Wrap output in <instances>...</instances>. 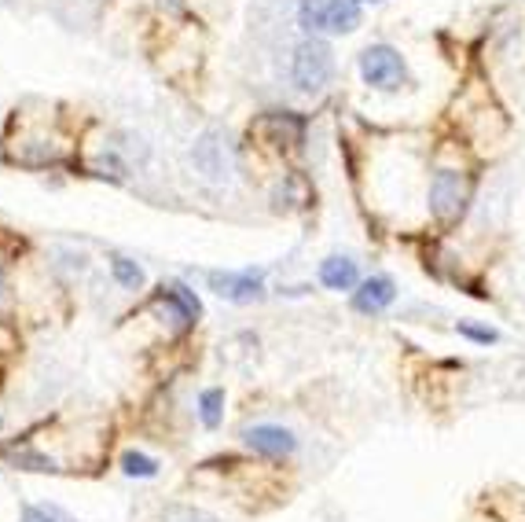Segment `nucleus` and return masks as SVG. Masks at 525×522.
Segmentation results:
<instances>
[{
	"label": "nucleus",
	"instance_id": "5",
	"mask_svg": "<svg viewBox=\"0 0 525 522\" xmlns=\"http://www.w3.org/2000/svg\"><path fill=\"white\" fill-rule=\"evenodd\" d=\"M242 438H247V445H250L254 452H261V457H291V452L298 449V438H294L287 427H272V424L250 427Z\"/></svg>",
	"mask_w": 525,
	"mask_h": 522
},
{
	"label": "nucleus",
	"instance_id": "9",
	"mask_svg": "<svg viewBox=\"0 0 525 522\" xmlns=\"http://www.w3.org/2000/svg\"><path fill=\"white\" fill-rule=\"evenodd\" d=\"M298 22H301L309 33L327 30V0H301V8H298Z\"/></svg>",
	"mask_w": 525,
	"mask_h": 522
},
{
	"label": "nucleus",
	"instance_id": "8",
	"mask_svg": "<svg viewBox=\"0 0 525 522\" xmlns=\"http://www.w3.org/2000/svg\"><path fill=\"white\" fill-rule=\"evenodd\" d=\"M360 26V0H327V30L353 33Z\"/></svg>",
	"mask_w": 525,
	"mask_h": 522
},
{
	"label": "nucleus",
	"instance_id": "11",
	"mask_svg": "<svg viewBox=\"0 0 525 522\" xmlns=\"http://www.w3.org/2000/svg\"><path fill=\"white\" fill-rule=\"evenodd\" d=\"M111 272H114V280L122 287H129V291H136L140 284H144V269H140L136 261H129V258H114L111 261Z\"/></svg>",
	"mask_w": 525,
	"mask_h": 522
},
{
	"label": "nucleus",
	"instance_id": "15",
	"mask_svg": "<svg viewBox=\"0 0 525 522\" xmlns=\"http://www.w3.org/2000/svg\"><path fill=\"white\" fill-rule=\"evenodd\" d=\"M460 335L474 338V342H496V331L493 328H474V324H460Z\"/></svg>",
	"mask_w": 525,
	"mask_h": 522
},
{
	"label": "nucleus",
	"instance_id": "14",
	"mask_svg": "<svg viewBox=\"0 0 525 522\" xmlns=\"http://www.w3.org/2000/svg\"><path fill=\"white\" fill-rule=\"evenodd\" d=\"M162 522H217V518L199 511V508H188V504H173V508H165Z\"/></svg>",
	"mask_w": 525,
	"mask_h": 522
},
{
	"label": "nucleus",
	"instance_id": "3",
	"mask_svg": "<svg viewBox=\"0 0 525 522\" xmlns=\"http://www.w3.org/2000/svg\"><path fill=\"white\" fill-rule=\"evenodd\" d=\"M360 78H364V85H371L378 92H397V89L408 85V66H404L397 48L368 45L360 52Z\"/></svg>",
	"mask_w": 525,
	"mask_h": 522
},
{
	"label": "nucleus",
	"instance_id": "16",
	"mask_svg": "<svg viewBox=\"0 0 525 522\" xmlns=\"http://www.w3.org/2000/svg\"><path fill=\"white\" fill-rule=\"evenodd\" d=\"M22 522H55V515L45 511V508H26L22 511Z\"/></svg>",
	"mask_w": 525,
	"mask_h": 522
},
{
	"label": "nucleus",
	"instance_id": "4",
	"mask_svg": "<svg viewBox=\"0 0 525 522\" xmlns=\"http://www.w3.org/2000/svg\"><path fill=\"white\" fill-rule=\"evenodd\" d=\"M206 280H209V287H214L221 298L235 302V305H250V302L265 298L261 272H254V269H247V272H209Z\"/></svg>",
	"mask_w": 525,
	"mask_h": 522
},
{
	"label": "nucleus",
	"instance_id": "10",
	"mask_svg": "<svg viewBox=\"0 0 525 522\" xmlns=\"http://www.w3.org/2000/svg\"><path fill=\"white\" fill-rule=\"evenodd\" d=\"M221 408H224V390H202V398H199V415H202V424L214 431L217 424H221Z\"/></svg>",
	"mask_w": 525,
	"mask_h": 522
},
{
	"label": "nucleus",
	"instance_id": "1",
	"mask_svg": "<svg viewBox=\"0 0 525 522\" xmlns=\"http://www.w3.org/2000/svg\"><path fill=\"white\" fill-rule=\"evenodd\" d=\"M291 74H294V85L301 92H320L331 74H334V52L327 41L320 38H309L294 48V63H291Z\"/></svg>",
	"mask_w": 525,
	"mask_h": 522
},
{
	"label": "nucleus",
	"instance_id": "6",
	"mask_svg": "<svg viewBox=\"0 0 525 522\" xmlns=\"http://www.w3.org/2000/svg\"><path fill=\"white\" fill-rule=\"evenodd\" d=\"M394 298H397V287L390 276H371V280L360 284V291H353V309L375 317V312H382Z\"/></svg>",
	"mask_w": 525,
	"mask_h": 522
},
{
	"label": "nucleus",
	"instance_id": "2",
	"mask_svg": "<svg viewBox=\"0 0 525 522\" xmlns=\"http://www.w3.org/2000/svg\"><path fill=\"white\" fill-rule=\"evenodd\" d=\"M470 202V177L456 169H437L430 181V210L441 225H456Z\"/></svg>",
	"mask_w": 525,
	"mask_h": 522
},
{
	"label": "nucleus",
	"instance_id": "12",
	"mask_svg": "<svg viewBox=\"0 0 525 522\" xmlns=\"http://www.w3.org/2000/svg\"><path fill=\"white\" fill-rule=\"evenodd\" d=\"M122 471L129 478H155L158 475V464L151 457H144V452H125V457H122Z\"/></svg>",
	"mask_w": 525,
	"mask_h": 522
},
{
	"label": "nucleus",
	"instance_id": "13",
	"mask_svg": "<svg viewBox=\"0 0 525 522\" xmlns=\"http://www.w3.org/2000/svg\"><path fill=\"white\" fill-rule=\"evenodd\" d=\"M195 158L202 162V169H206V177H214V181H221V162H217V144H214V136H206V141L195 148Z\"/></svg>",
	"mask_w": 525,
	"mask_h": 522
},
{
	"label": "nucleus",
	"instance_id": "7",
	"mask_svg": "<svg viewBox=\"0 0 525 522\" xmlns=\"http://www.w3.org/2000/svg\"><path fill=\"white\" fill-rule=\"evenodd\" d=\"M320 284L327 291H353L357 287V261L338 258V254L320 261Z\"/></svg>",
	"mask_w": 525,
	"mask_h": 522
}]
</instances>
